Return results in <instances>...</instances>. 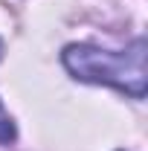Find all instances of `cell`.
<instances>
[{"mask_svg": "<svg viewBox=\"0 0 148 151\" xmlns=\"http://www.w3.org/2000/svg\"><path fill=\"white\" fill-rule=\"evenodd\" d=\"M145 38H137L128 50H102L93 44H70L61 52L64 70L90 84H105L134 99H142L148 90L145 73Z\"/></svg>", "mask_w": 148, "mask_h": 151, "instance_id": "1", "label": "cell"}, {"mask_svg": "<svg viewBox=\"0 0 148 151\" xmlns=\"http://www.w3.org/2000/svg\"><path fill=\"white\" fill-rule=\"evenodd\" d=\"M0 58H3V41H0Z\"/></svg>", "mask_w": 148, "mask_h": 151, "instance_id": "3", "label": "cell"}, {"mask_svg": "<svg viewBox=\"0 0 148 151\" xmlns=\"http://www.w3.org/2000/svg\"><path fill=\"white\" fill-rule=\"evenodd\" d=\"M15 137H18V128H15L12 116L3 111V102H0V145H9V142H15Z\"/></svg>", "mask_w": 148, "mask_h": 151, "instance_id": "2", "label": "cell"}]
</instances>
